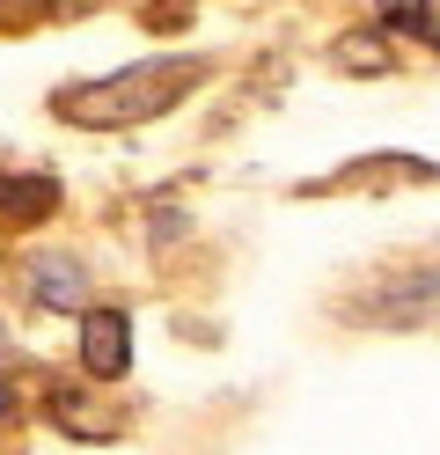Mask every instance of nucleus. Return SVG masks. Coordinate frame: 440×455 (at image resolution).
<instances>
[{
  "mask_svg": "<svg viewBox=\"0 0 440 455\" xmlns=\"http://www.w3.org/2000/svg\"><path fill=\"white\" fill-rule=\"evenodd\" d=\"M205 74H213L205 60H140V67H117L103 81L59 89L52 96V118H67V125H140V118L176 110Z\"/></svg>",
  "mask_w": 440,
  "mask_h": 455,
  "instance_id": "obj_1",
  "label": "nucleus"
},
{
  "mask_svg": "<svg viewBox=\"0 0 440 455\" xmlns=\"http://www.w3.org/2000/svg\"><path fill=\"white\" fill-rule=\"evenodd\" d=\"M440 308V265H419V272H381L374 287L360 294V316L367 323H389V331H411L419 316Z\"/></svg>",
  "mask_w": 440,
  "mask_h": 455,
  "instance_id": "obj_2",
  "label": "nucleus"
},
{
  "mask_svg": "<svg viewBox=\"0 0 440 455\" xmlns=\"http://www.w3.org/2000/svg\"><path fill=\"white\" fill-rule=\"evenodd\" d=\"M74 353H81V375L88 382H125L132 375V316H125V308H81Z\"/></svg>",
  "mask_w": 440,
  "mask_h": 455,
  "instance_id": "obj_3",
  "label": "nucleus"
},
{
  "mask_svg": "<svg viewBox=\"0 0 440 455\" xmlns=\"http://www.w3.org/2000/svg\"><path fill=\"white\" fill-rule=\"evenodd\" d=\"M44 213H59V184L29 169H0V228H29Z\"/></svg>",
  "mask_w": 440,
  "mask_h": 455,
  "instance_id": "obj_4",
  "label": "nucleus"
},
{
  "mask_svg": "<svg viewBox=\"0 0 440 455\" xmlns=\"http://www.w3.org/2000/svg\"><path fill=\"white\" fill-rule=\"evenodd\" d=\"M29 294H37L44 308H59V316H74V308L88 301L81 258H37V265H29Z\"/></svg>",
  "mask_w": 440,
  "mask_h": 455,
  "instance_id": "obj_5",
  "label": "nucleus"
},
{
  "mask_svg": "<svg viewBox=\"0 0 440 455\" xmlns=\"http://www.w3.org/2000/svg\"><path fill=\"white\" fill-rule=\"evenodd\" d=\"M381 15H389L396 30H419V37L433 30V8H426V0H381Z\"/></svg>",
  "mask_w": 440,
  "mask_h": 455,
  "instance_id": "obj_6",
  "label": "nucleus"
},
{
  "mask_svg": "<svg viewBox=\"0 0 440 455\" xmlns=\"http://www.w3.org/2000/svg\"><path fill=\"white\" fill-rule=\"evenodd\" d=\"M15 411V389H8V375H0V419H8Z\"/></svg>",
  "mask_w": 440,
  "mask_h": 455,
  "instance_id": "obj_7",
  "label": "nucleus"
},
{
  "mask_svg": "<svg viewBox=\"0 0 440 455\" xmlns=\"http://www.w3.org/2000/svg\"><path fill=\"white\" fill-rule=\"evenodd\" d=\"M0 8H29V0H0Z\"/></svg>",
  "mask_w": 440,
  "mask_h": 455,
  "instance_id": "obj_8",
  "label": "nucleus"
},
{
  "mask_svg": "<svg viewBox=\"0 0 440 455\" xmlns=\"http://www.w3.org/2000/svg\"><path fill=\"white\" fill-rule=\"evenodd\" d=\"M0 353H8V331H0Z\"/></svg>",
  "mask_w": 440,
  "mask_h": 455,
  "instance_id": "obj_9",
  "label": "nucleus"
}]
</instances>
